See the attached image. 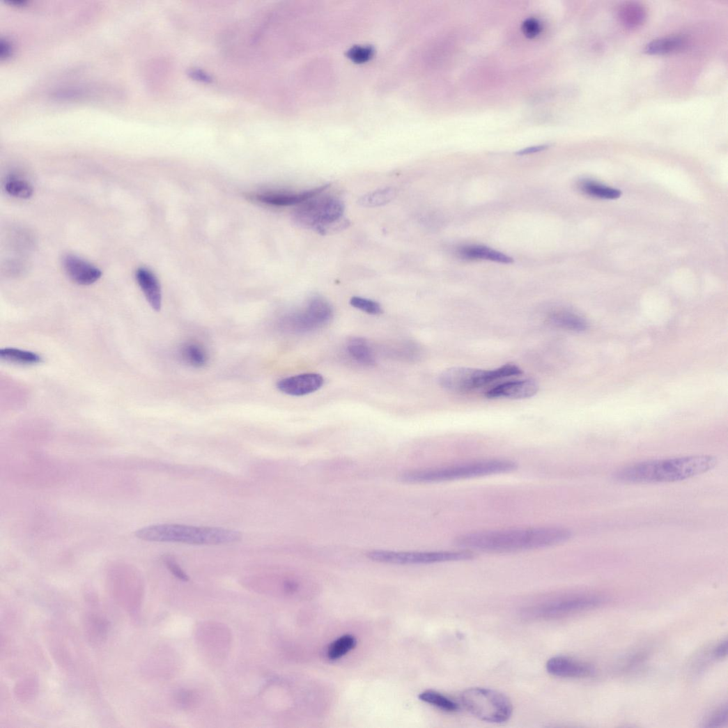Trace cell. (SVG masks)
Segmentation results:
<instances>
[{"label": "cell", "instance_id": "ffe728a7", "mask_svg": "<svg viewBox=\"0 0 728 728\" xmlns=\"http://www.w3.org/2000/svg\"><path fill=\"white\" fill-rule=\"evenodd\" d=\"M686 45V40L683 38H663L647 44L644 52L649 55H665L683 50Z\"/></svg>", "mask_w": 728, "mask_h": 728}, {"label": "cell", "instance_id": "e575fe53", "mask_svg": "<svg viewBox=\"0 0 728 728\" xmlns=\"http://www.w3.org/2000/svg\"><path fill=\"white\" fill-rule=\"evenodd\" d=\"M727 641L725 640L721 642L714 650V656L717 658H722L727 656Z\"/></svg>", "mask_w": 728, "mask_h": 728}, {"label": "cell", "instance_id": "52a82bcc", "mask_svg": "<svg viewBox=\"0 0 728 728\" xmlns=\"http://www.w3.org/2000/svg\"><path fill=\"white\" fill-rule=\"evenodd\" d=\"M463 704L474 716L492 723H502L512 715L513 706L503 693L486 688H470L463 692Z\"/></svg>", "mask_w": 728, "mask_h": 728}, {"label": "cell", "instance_id": "2e32d148", "mask_svg": "<svg viewBox=\"0 0 728 728\" xmlns=\"http://www.w3.org/2000/svg\"><path fill=\"white\" fill-rule=\"evenodd\" d=\"M135 277L151 307L156 311H160L162 295L157 277L151 270L145 268H139L136 271Z\"/></svg>", "mask_w": 728, "mask_h": 728}, {"label": "cell", "instance_id": "603a6c76", "mask_svg": "<svg viewBox=\"0 0 728 728\" xmlns=\"http://www.w3.org/2000/svg\"><path fill=\"white\" fill-rule=\"evenodd\" d=\"M396 194L397 192L394 188L387 187L362 196L358 203L367 208L382 206L391 202Z\"/></svg>", "mask_w": 728, "mask_h": 728}, {"label": "cell", "instance_id": "f1b7e54d", "mask_svg": "<svg viewBox=\"0 0 728 728\" xmlns=\"http://www.w3.org/2000/svg\"><path fill=\"white\" fill-rule=\"evenodd\" d=\"M87 620L86 628L91 638L100 641L105 637L109 630V623L106 619L98 616H91Z\"/></svg>", "mask_w": 728, "mask_h": 728}, {"label": "cell", "instance_id": "8992f818", "mask_svg": "<svg viewBox=\"0 0 728 728\" xmlns=\"http://www.w3.org/2000/svg\"><path fill=\"white\" fill-rule=\"evenodd\" d=\"M521 374L522 370L513 364H507L493 370L454 367L442 373L439 383L448 392L467 393L497 380Z\"/></svg>", "mask_w": 728, "mask_h": 728}, {"label": "cell", "instance_id": "30bf717a", "mask_svg": "<svg viewBox=\"0 0 728 728\" xmlns=\"http://www.w3.org/2000/svg\"><path fill=\"white\" fill-rule=\"evenodd\" d=\"M601 604L595 598H575L553 601L530 610L528 615L536 618L559 617L580 611L593 609Z\"/></svg>", "mask_w": 728, "mask_h": 728}, {"label": "cell", "instance_id": "7a4b0ae2", "mask_svg": "<svg viewBox=\"0 0 728 728\" xmlns=\"http://www.w3.org/2000/svg\"><path fill=\"white\" fill-rule=\"evenodd\" d=\"M711 456H692L638 463L617 471L614 479L621 483H653L684 481L706 473L716 467Z\"/></svg>", "mask_w": 728, "mask_h": 728}, {"label": "cell", "instance_id": "4dcf8cb0", "mask_svg": "<svg viewBox=\"0 0 728 728\" xmlns=\"http://www.w3.org/2000/svg\"><path fill=\"white\" fill-rule=\"evenodd\" d=\"M522 31L527 38H534L542 31L541 23L536 18H529L523 22Z\"/></svg>", "mask_w": 728, "mask_h": 728}, {"label": "cell", "instance_id": "e0dca14e", "mask_svg": "<svg viewBox=\"0 0 728 728\" xmlns=\"http://www.w3.org/2000/svg\"><path fill=\"white\" fill-rule=\"evenodd\" d=\"M617 16L624 26L635 29L642 26L646 22L647 11L642 3L630 1L624 3L619 7Z\"/></svg>", "mask_w": 728, "mask_h": 728}, {"label": "cell", "instance_id": "cb8c5ba5", "mask_svg": "<svg viewBox=\"0 0 728 728\" xmlns=\"http://www.w3.org/2000/svg\"><path fill=\"white\" fill-rule=\"evenodd\" d=\"M419 699L445 712L454 713L459 711V705L441 693L428 690L420 693Z\"/></svg>", "mask_w": 728, "mask_h": 728}, {"label": "cell", "instance_id": "9c48e42d", "mask_svg": "<svg viewBox=\"0 0 728 728\" xmlns=\"http://www.w3.org/2000/svg\"><path fill=\"white\" fill-rule=\"evenodd\" d=\"M334 309L331 304L321 296H314L304 309L288 319V326L297 332H309L320 330L332 320Z\"/></svg>", "mask_w": 728, "mask_h": 728}, {"label": "cell", "instance_id": "ac0fdd59", "mask_svg": "<svg viewBox=\"0 0 728 728\" xmlns=\"http://www.w3.org/2000/svg\"><path fill=\"white\" fill-rule=\"evenodd\" d=\"M346 350L350 357L357 363L366 366L375 364L376 360L373 350L364 338H351L346 345Z\"/></svg>", "mask_w": 728, "mask_h": 728}, {"label": "cell", "instance_id": "5b68a950", "mask_svg": "<svg viewBox=\"0 0 728 728\" xmlns=\"http://www.w3.org/2000/svg\"><path fill=\"white\" fill-rule=\"evenodd\" d=\"M320 195L299 205L293 213V222L301 228L315 230L323 235L348 225L341 222L344 212L343 202L334 196Z\"/></svg>", "mask_w": 728, "mask_h": 728}, {"label": "cell", "instance_id": "f546056e", "mask_svg": "<svg viewBox=\"0 0 728 728\" xmlns=\"http://www.w3.org/2000/svg\"><path fill=\"white\" fill-rule=\"evenodd\" d=\"M350 304L369 315L378 316L383 313V309L378 302L367 298L353 297L350 300Z\"/></svg>", "mask_w": 728, "mask_h": 728}, {"label": "cell", "instance_id": "7c38bea8", "mask_svg": "<svg viewBox=\"0 0 728 728\" xmlns=\"http://www.w3.org/2000/svg\"><path fill=\"white\" fill-rule=\"evenodd\" d=\"M329 187L330 185L327 184L300 193L267 192L248 194L247 197L249 199L274 206H299L301 203L321 194L329 188Z\"/></svg>", "mask_w": 728, "mask_h": 728}, {"label": "cell", "instance_id": "d6986e66", "mask_svg": "<svg viewBox=\"0 0 728 728\" xmlns=\"http://www.w3.org/2000/svg\"><path fill=\"white\" fill-rule=\"evenodd\" d=\"M462 258L467 260H486L504 264H511L513 259L499 251L481 246L465 247L460 249Z\"/></svg>", "mask_w": 728, "mask_h": 728}, {"label": "cell", "instance_id": "484cf974", "mask_svg": "<svg viewBox=\"0 0 728 728\" xmlns=\"http://www.w3.org/2000/svg\"><path fill=\"white\" fill-rule=\"evenodd\" d=\"M357 644V639L351 635H345L334 640L328 647L327 657L331 661L339 660L353 650Z\"/></svg>", "mask_w": 728, "mask_h": 728}, {"label": "cell", "instance_id": "44dd1931", "mask_svg": "<svg viewBox=\"0 0 728 728\" xmlns=\"http://www.w3.org/2000/svg\"><path fill=\"white\" fill-rule=\"evenodd\" d=\"M549 320L554 325L571 331H584L587 325L582 318L564 310L553 311L550 315Z\"/></svg>", "mask_w": 728, "mask_h": 728}, {"label": "cell", "instance_id": "9a60e30c", "mask_svg": "<svg viewBox=\"0 0 728 728\" xmlns=\"http://www.w3.org/2000/svg\"><path fill=\"white\" fill-rule=\"evenodd\" d=\"M546 669L550 674L562 678H583L592 674L590 667L563 656L550 658L546 664Z\"/></svg>", "mask_w": 728, "mask_h": 728}, {"label": "cell", "instance_id": "277c9868", "mask_svg": "<svg viewBox=\"0 0 728 728\" xmlns=\"http://www.w3.org/2000/svg\"><path fill=\"white\" fill-rule=\"evenodd\" d=\"M138 539L150 542L180 543L193 545H223L242 539L236 531L217 527H196L179 525H157L135 532Z\"/></svg>", "mask_w": 728, "mask_h": 728}, {"label": "cell", "instance_id": "8d00e7d4", "mask_svg": "<svg viewBox=\"0 0 728 728\" xmlns=\"http://www.w3.org/2000/svg\"><path fill=\"white\" fill-rule=\"evenodd\" d=\"M369 52H370L369 50L365 49H364L362 47H359L357 49L354 50V53L355 54L354 57L355 58L359 57V59H364V57L365 59V58L369 56Z\"/></svg>", "mask_w": 728, "mask_h": 728}, {"label": "cell", "instance_id": "ba28073f", "mask_svg": "<svg viewBox=\"0 0 728 728\" xmlns=\"http://www.w3.org/2000/svg\"><path fill=\"white\" fill-rule=\"evenodd\" d=\"M366 557L378 563L409 566L468 561L474 558V553L465 549L421 552L375 550L368 552Z\"/></svg>", "mask_w": 728, "mask_h": 728}, {"label": "cell", "instance_id": "3957f363", "mask_svg": "<svg viewBox=\"0 0 728 728\" xmlns=\"http://www.w3.org/2000/svg\"><path fill=\"white\" fill-rule=\"evenodd\" d=\"M516 463L506 459H487L403 472L399 479L408 483H437L505 474L515 471Z\"/></svg>", "mask_w": 728, "mask_h": 728}, {"label": "cell", "instance_id": "6da1fadb", "mask_svg": "<svg viewBox=\"0 0 728 728\" xmlns=\"http://www.w3.org/2000/svg\"><path fill=\"white\" fill-rule=\"evenodd\" d=\"M572 536L566 528L542 527L467 533L457 537L455 543L472 552L506 553L559 545Z\"/></svg>", "mask_w": 728, "mask_h": 728}, {"label": "cell", "instance_id": "7402d4cb", "mask_svg": "<svg viewBox=\"0 0 728 728\" xmlns=\"http://www.w3.org/2000/svg\"><path fill=\"white\" fill-rule=\"evenodd\" d=\"M181 357L188 365L194 368H203L209 362L205 349L196 343H187L181 349Z\"/></svg>", "mask_w": 728, "mask_h": 728}, {"label": "cell", "instance_id": "d590c367", "mask_svg": "<svg viewBox=\"0 0 728 728\" xmlns=\"http://www.w3.org/2000/svg\"><path fill=\"white\" fill-rule=\"evenodd\" d=\"M548 148V146H534V147H531V148H528L520 150L516 154L518 155H530V154H534V153H539V152H541L543 150H546Z\"/></svg>", "mask_w": 728, "mask_h": 728}, {"label": "cell", "instance_id": "8fae6325", "mask_svg": "<svg viewBox=\"0 0 728 728\" xmlns=\"http://www.w3.org/2000/svg\"><path fill=\"white\" fill-rule=\"evenodd\" d=\"M324 382L322 375L308 373L281 379L277 382V388L284 394L298 397L316 392Z\"/></svg>", "mask_w": 728, "mask_h": 728}, {"label": "cell", "instance_id": "5bb4252c", "mask_svg": "<svg viewBox=\"0 0 728 728\" xmlns=\"http://www.w3.org/2000/svg\"><path fill=\"white\" fill-rule=\"evenodd\" d=\"M539 389L536 380L525 379L509 381L490 389L486 394L488 398H506L511 399H525L535 396Z\"/></svg>", "mask_w": 728, "mask_h": 728}, {"label": "cell", "instance_id": "4fadbf2b", "mask_svg": "<svg viewBox=\"0 0 728 728\" xmlns=\"http://www.w3.org/2000/svg\"><path fill=\"white\" fill-rule=\"evenodd\" d=\"M63 267L69 279L80 286L92 285L102 276L100 269L74 255H67L63 258Z\"/></svg>", "mask_w": 728, "mask_h": 728}, {"label": "cell", "instance_id": "836d02e7", "mask_svg": "<svg viewBox=\"0 0 728 728\" xmlns=\"http://www.w3.org/2000/svg\"><path fill=\"white\" fill-rule=\"evenodd\" d=\"M163 562L167 567V568L171 571V573L176 577H177L178 579L183 581L189 580V577L187 576V575L183 571V570L180 567V566L178 564L176 560L173 559L171 557H164Z\"/></svg>", "mask_w": 728, "mask_h": 728}, {"label": "cell", "instance_id": "4316f807", "mask_svg": "<svg viewBox=\"0 0 728 728\" xmlns=\"http://www.w3.org/2000/svg\"><path fill=\"white\" fill-rule=\"evenodd\" d=\"M581 189L587 195L604 199H616L621 196L619 190L594 182H584Z\"/></svg>", "mask_w": 728, "mask_h": 728}, {"label": "cell", "instance_id": "83f0119b", "mask_svg": "<svg viewBox=\"0 0 728 728\" xmlns=\"http://www.w3.org/2000/svg\"><path fill=\"white\" fill-rule=\"evenodd\" d=\"M5 188L10 195L24 199L30 198L33 192L31 185L28 182L16 178L8 180Z\"/></svg>", "mask_w": 728, "mask_h": 728}, {"label": "cell", "instance_id": "d6a6232c", "mask_svg": "<svg viewBox=\"0 0 728 728\" xmlns=\"http://www.w3.org/2000/svg\"><path fill=\"white\" fill-rule=\"evenodd\" d=\"M727 706H725L712 715V716L708 719L706 726L709 727H722L727 723Z\"/></svg>", "mask_w": 728, "mask_h": 728}, {"label": "cell", "instance_id": "1f68e13d", "mask_svg": "<svg viewBox=\"0 0 728 728\" xmlns=\"http://www.w3.org/2000/svg\"><path fill=\"white\" fill-rule=\"evenodd\" d=\"M198 699L196 692L190 690H181L177 693V702L185 708L194 706Z\"/></svg>", "mask_w": 728, "mask_h": 728}, {"label": "cell", "instance_id": "d4e9b609", "mask_svg": "<svg viewBox=\"0 0 728 728\" xmlns=\"http://www.w3.org/2000/svg\"><path fill=\"white\" fill-rule=\"evenodd\" d=\"M0 358L3 360L21 365H33L42 362L38 355L15 348H6L0 351Z\"/></svg>", "mask_w": 728, "mask_h": 728}]
</instances>
